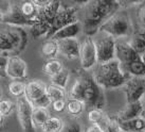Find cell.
<instances>
[{
    "label": "cell",
    "mask_w": 145,
    "mask_h": 132,
    "mask_svg": "<svg viewBox=\"0 0 145 132\" xmlns=\"http://www.w3.org/2000/svg\"><path fill=\"white\" fill-rule=\"evenodd\" d=\"M59 45V54L68 60H80L81 54V45L78 38H69L58 42Z\"/></svg>",
    "instance_id": "cell-14"
},
{
    "label": "cell",
    "mask_w": 145,
    "mask_h": 132,
    "mask_svg": "<svg viewBox=\"0 0 145 132\" xmlns=\"http://www.w3.org/2000/svg\"><path fill=\"white\" fill-rule=\"evenodd\" d=\"M33 2L35 3V5H36L37 8L42 10V9L46 8L51 2V0H33Z\"/></svg>",
    "instance_id": "cell-40"
},
{
    "label": "cell",
    "mask_w": 145,
    "mask_h": 132,
    "mask_svg": "<svg viewBox=\"0 0 145 132\" xmlns=\"http://www.w3.org/2000/svg\"><path fill=\"white\" fill-rule=\"evenodd\" d=\"M28 42V35L24 29L14 27L0 32V53L7 56H17L22 51Z\"/></svg>",
    "instance_id": "cell-4"
},
{
    "label": "cell",
    "mask_w": 145,
    "mask_h": 132,
    "mask_svg": "<svg viewBox=\"0 0 145 132\" xmlns=\"http://www.w3.org/2000/svg\"><path fill=\"white\" fill-rule=\"evenodd\" d=\"M0 77H2V78H4V77H8V76H7V72H3L1 68H0Z\"/></svg>",
    "instance_id": "cell-45"
},
{
    "label": "cell",
    "mask_w": 145,
    "mask_h": 132,
    "mask_svg": "<svg viewBox=\"0 0 145 132\" xmlns=\"http://www.w3.org/2000/svg\"><path fill=\"white\" fill-rule=\"evenodd\" d=\"M51 108L54 112L56 113H63L67 109V100H57L53 101L51 103Z\"/></svg>",
    "instance_id": "cell-38"
},
{
    "label": "cell",
    "mask_w": 145,
    "mask_h": 132,
    "mask_svg": "<svg viewBox=\"0 0 145 132\" xmlns=\"http://www.w3.org/2000/svg\"><path fill=\"white\" fill-rule=\"evenodd\" d=\"M4 17H5V11L0 8V24L4 23Z\"/></svg>",
    "instance_id": "cell-42"
},
{
    "label": "cell",
    "mask_w": 145,
    "mask_h": 132,
    "mask_svg": "<svg viewBox=\"0 0 145 132\" xmlns=\"http://www.w3.org/2000/svg\"><path fill=\"white\" fill-rule=\"evenodd\" d=\"M51 103H52V101H51V99L49 98V96L47 94L44 95L42 97H40L39 99H37L36 101L32 102L34 108H42V109H48L51 105Z\"/></svg>",
    "instance_id": "cell-37"
},
{
    "label": "cell",
    "mask_w": 145,
    "mask_h": 132,
    "mask_svg": "<svg viewBox=\"0 0 145 132\" xmlns=\"http://www.w3.org/2000/svg\"><path fill=\"white\" fill-rule=\"evenodd\" d=\"M77 11H78V9L75 5H67V7L63 5L61 9L59 10V12H58V14L55 17V19L53 20L51 30H50V33L48 34L47 38L48 40L51 38L61 29L73 24V23L78 21V19H77Z\"/></svg>",
    "instance_id": "cell-8"
},
{
    "label": "cell",
    "mask_w": 145,
    "mask_h": 132,
    "mask_svg": "<svg viewBox=\"0 0 145 132\" xmlns=\"http://www.w3.org/2000/svg\"><path fill=\"white\" fill-rule=\"evenodd\" d=\"M20 10L24 17H27L29 20L36 21L40 17V9H38L33 2V0L24 1L20 3Z\"/></svg>",
    "instance_id": "cell-21"
},
{
    "label": "cell",
    "mask_w": 145,
    "mask_h": 132,
    "mask_svg": "<svg viewBox=\"0 0 145 132\" xmlns=\"http://www.w3.org/2000/svg\"><path fill=\"white\" fill-rule=\"evenodd\" d=\"M50 80H51V84L66 90L68 86L69 80H70V72L67 68H64L59 74H57L56 76L50 78Z\"/></svg>",
    "instance_id": "cell-31"
},
{
    "label": "cell",
    "mask_w": 145,
    "mask_h": 132,
    "mask_svg": "<svg viewBox=\"0 0 145 132\" xmlns=\"http://www.w3.org/2000/svg\"><path fill=\"white\" fill-rule=\"evenodd\" d=\"M33 110L32 102L25 96L16 99L17 115L24 132H37V128L33 124Z\"/></svg>",
    "instance_id": "cell-7"
},
{
    "label": "cell",
    "mask_w": 145,
    "mask_h": 132,
    "mask_svg": "<svg viewBox=\"0 0 145 132\" xmlns=\"http://www.w3.org/2000/svg\"><path fill=\"white\" fill-rule=\"evenodd\" d=\"M41 54L47 59H56V56L59 54V45L58 42L54 40H47L41 46Z\"/></svg>",
    "instance_id": "cell-23"
},
{
    "label": "cell",
    "mask_w": 145,
    "mask_h": 132,
    "mask_svg": "<svg viewBox=\"0 0 145 132\" xmlns=\"http://www.w3.org/2000/svg\"><path fill=\"white\" fill-rule=\"evenodd\" d=\"M142 101H143V103L145 104V93H144V96H143V98H142Z\"/></svg>",
    "instance_id": "cell-47"
},
{
    "label": "cell",
    "mask_w": 145,
    "mask_h": 132,
    "mask_svg": "<svg viewBox=\"0 0 145 132\" xmlns=\"http://www.w3.org/2000/svg\"><path fill=\"white\" fill-rule=\"evenodd\" d=\"M64 65L61 63V61L57 60V59H51V60H47L44 62V66H42V72L49 76L50 78L56 76L57 74L64 69Z\"/></svg>",
    "instance_id": "cell-27"
},
{
    "label": "cell",
    "mask_w": 145,
    "mask_h": 132,
    "mask_svg": "<svg viewBox=\"0 0 145 132\" xmlns=\"http://www.w3.org/2000/svg\"><path fill=\"white\" fill-rule=\"evenodd\" d=\"M65 121L58 116H51L42 127V132H61Z\"/></svg>",
    "instance_id": "cell-30"
},
{
    "label": "cell",
    "mask_w": 145,
    "mask_h": 132,
    "mask_svg": "<svg viewBox=\"0 0 145 132\" xmlns=\"http://www.w3.org/2000/svg\"><path fill=\"white\" fill-rule=\"evenodd\" d=\"M116 56L122 66H125L133 61L140 59V54L135 51V49L129 45L128 40H118Z\"/></svg>",
    "instance_id": "cell-13"
},
{
    "label": "cell",
    "mask_w": 145,
    "mask_h": 132,
    "mask_svg": "<svg viewBox=\"0 0 145 132\" xmlns=\"http://www.w3.org/2000/svg\"><path fill=\"white\" fill-rule=\"evenodd\" d=\"M122 68L130 77H145V63L142 62L141 59L133 61L125 66H122Z\"/></svg>",
    "instance_id": "cell-24"
},
{
    "label": "cell",
    "mask_w": 145,
    "mask_h": 132,
    "mask_svg": "<svg viewBox=\"0 0 145 132\" xmlns=\"http://www.w3.org/2000/svg\"><path fill=\"white\" fill-rule=\"evenodd\" d=\"M85 132H104L103 129L97 125H90L88 128L85 130Z\"/></svg>",
    "instance_id": "cell-41"
},
{
    "label": "cell",
    "mask_w": 145,
    "mask_h": 132,
    "mask_svg": "<svg viewBox=\"0 0 145 132\" xmlns=\"http://www.w3.org/2000/svg\"><path fill=\"white\" fill-rule=\"evenodd\" d=\"M144 109L145 104L143 103V101L126 103L124 109L118 113L117 117L114 119L117 121H127V120L135 119L137 117H141Z\"/></svg>",
    "instance_id": "cell-15"
},
{
    "label": "cell",
    "mask_w": 145,
    "mask_h": 132,
    "mask_svg": "<svg viewBox=\"0 0 145 132\" xmlns=\"http://www.w3.org/2000/svg\"><path fill=\"white\" fill-rule=\"evenodd\" d=\"M88 120L91 125H97L100 127H103L104 124L107 121L109 116H107L104 113L103 110L99 109H90L88 111Z\"/></svg>",
    "instance_id": "cell-29"
},
{
    "label": "cell",
    "mask_w": 145,
    "mask_h": 132,
    "mask_svg": "<svg viewBox=\"0 0 145 132\" xmlns=\"http://www.w3.org/2000/svg\"><path fill=\"white\" fill-rule=\"evenodd\" d=\"M50 117H51V115H50L48 109L34 108V110H33V124L37 129H42V127L48 121Z\"/></svg>",
    "instance_id": "cell-28"
},
{
    "label": "cell",
    "mask_w": 145,
    "mask_h": 132,
    "mask_svg": "<svg viewBox=\"0 0 145 132\" xmlns=\"http://www.w3.org/2000/svg\"><path fill=\"white\" fill-rule=\"evenodd\" d=\"M117 1H92L87 2L86 5V15L83 21V31L87 36L93 37L100 32V28L108 19L119 11Z\"/></svg>",
    "instance_id": "cell-1"
},
{
    "label": "cell",
    "mask_w": 145,
    "mask_h": 132,
    "mask_svg": "<svg viewBox=\"0 0 145 132\" xmlns=\"http://www.w3.org/2000/svg\"><path fill=\"white\" fill-rule=\"evenodd\" d=\"M122 132H145V120L142 117L127 121H118Z\"/></svg>",
    "instance_id": "cell-19"
},
{
    "label": "cell",
    "mask_w": 145,
    "mask_h": 132,
    "mask_svg": "<svg viewBox=\"0 0 145 132\" xmlns=\"http://www.w3.org/2000/svg\"><path fill=\"white\" fill-rule=\"evenodd\" d=\"M102 129L104 132H122L119 123L114 118H110V117H108V119L102 127Z\"/></svg>",
    "instance_id": "cell-36"
},
{
    "label": "cell",
    "mask_w": 145,
    "mask_h": 132,
    "mask_svg": "<svg viewBox=\"0 0 145 132\" xmlns=\"http://www.w3.org/2000/svg\"><path fill=\"white\" fill-rule=\"evenodd\" d=\"M87 109L84 101L76 99H68L67 100V109L66 111L72 118H77L85 112Z\"/></svg>",
    "instance_id": "cell-26"
},
{
    "label": "cell",
    "mask_w": 145,
    "mask_h": 132,
    "mask_svg": "<svg viewBox=\"0 0 145 132\" xmlns=\"http://www.w3.org/2000/svg\"><path fill=\"white\" fill-rule=\"evenodd\" d=\"M140 59L142 60V62H143V63H145V50L142 52L141 54H140Z\"/></svg>",
    "instance_id": "cell-44"
},
{
    "label": "cell",
    "mask_w": 145,
    "mask_h": 132,
    "mask_svg": "<svg viewBox=\"0 0 145 132\" xmlns=\"http://www.w3.org/2000/svg\"><path fill=\"white\" fill-rule=\"evenodd\" d=\"M92 76L103 90H117L123 88L130 78L128 74L124 72L121 63L117 59L105 64L97 65Z\"/></svg>",
    "instance_id": "cell-2"
},
{
    "label": "cell",
    "mask_w": 145,
    "mask_h": 132,
    "mask_svg": "<svg viewBox=\"0 0 145 132\" xmlns=\"http://www.w3.org/2000/svg\"><path fill=\"white\" fill-rule=\"evenodd\" d=\"M85 82L84 99L86 107L90 109L103 110L106 104L104 90L95 82L92 75H82Z\"/></svg>",
    "instance_id": "cell-5"
},
{
    "label": "cell",
    "mask_w": 145,
    "mask_h": 132,
    "mask_svg": "<svg viewBox=\"0 0 145 132\" xmlns=\"http://www.w3.org/2000/svg\"><path fill=\"white\" fill-rule=\"evenodd\" d=\"M47 94V84L41 80H30L25 82V97L31 102L36 101Z\"/></svg>",
    "instance_id": "cell-16"
},
{
    "label": "cell",
    "mask_w": 145,
    "mask_h": 132,
    "mask_svg": "<svg viewBox=\"0 0 145 132\" xmlns=\"http://www.w3.org/2000/svg\"><path fill=\"white\" fill-rule=\"evenodd\" d=\"M127 103L142 101L145 93V77H130L123 86Z\"/></svg>",
    "instance_id": "cell-10"
},
{
    "label": "cell",
    "mask_w": 145,
    "mask_h": 132,
    "mask_svg": "<svg viewBox=\"0 0 145 132\" xmlns=\"http://www.w3.org/2000/svg\"><path fill=\"white\" fill-rule=\"evenodd\" d=\"M4 119H5V117H4V116L1 114V112H0V129H1V127H2V126H3Z\"/></svg>",
    "instance_id": "cell-43"
},
{
    "label": "cell",
    "mask_w": 145,
    "mask_h": 132,
    "mask_svg": "<svg viewBox=\"0 0 145 132\" xmlns=\"http://www.w3.org/2000/svg\"><path fill=\"white\" fill-rule=\"evenodd\" d=\"M93 40L97 47V65L108 63L110 61L116 60V48L118 40L105 32H99L93 36Z\"/></svg>",
    "instance_id": "cell-6"
},
{
    "label": "cell",
    "mask_w": 145,
    "mask_h": 132,
    "mask_svg": "<svg viewBox=\"0 0 145 132\" xmlns=\"http://www.w3.org/2000/svg\"><path fill=\"white\" fill-rule=\"evenodd\" d=\"M61 1H55V0H51V2L40 10V17L46 21H48L49 24L52 26L53 20L55 19L56 15L58 14L59 10L61 9Z\"/></svg>",
    "instance_id": "cell-18"
},
{
    "label": "cell",
    "mask_w": 145,
    "mask_h": 132,
    "mask_svg": "<svg viewBox=\"0 0 145 132\" xmlns=\"http://www.w3.org/2000/svg\"><path fill=\"white\" fill-rule=\"evenodd\" d=\"M7 76L13 81H24L28 78V65L18 56H8Z\"/></svg>",
    "instance_id": "cell-11"
},
{
    "label": "cell",
    "mask_w": 145,
    "mask_h": 132,
    "mask_svg": "<svg viewBox=\"0 0 145 132\" xmlns=\"http://www.w3.org/2000/svg\"><path fill=\"white\" fill-rule=\"evenodd\" d=\"M51 30V25L49 24L48 21H46L42 19L41 17H39L35 24L31 27V34H32L33 38H39V37H46L50 33Z\"/></svg>",
    "instance_id": "cell-20"
},
{
    "label": "cell",
    "mask_w": 145,
    "mask_h": 132,
    "mask_svg": "<svg viewBox=\"0 0 145 132\" xmlns=\"http://www.w3.org/2000/svg\"><path fill=\"white\" fill-rule=\"evenodd\" d=\"M47 95L53 102V101H57V100H66L67 93L64 88L55 86L53 84H49L47 85Z\"/></svg>",
    "instance_id": "cell-32"
},
{
    "label": "cell",
    "mask_w": 145,
    "mask_h": 132,
    "mask_svg": "<svg viewBox=\"0 0 145 132\" xmlns=\"http://www.w3.org/2000/svg\"><path fill=\"white\" fill-rule=\"evenodd\" d=\"M61 132H84L83 126L75 118H71L65 121L64 128Z\"/></svg>",
    "instance_id": "cell-35"
},
{
    "label": "cell",
    "mask_w": 145,
    "mask_h": 132,
    "mask_svg": "<svg viewBox=\"0 0 145 132\" xmlns=\"http://www.w3.org/2000/svg\"><path fill=\"white\" fill-rule=\"evenodd\" d=\"M16 109V103L10 98H1L0 99V112L4 117H8L14 112Z\"/></svg>",
    "instance_id": "cell-34"
},
{
    "label": "cell",
    "mask_w": 145,
    "mask_h": 132,
    "mask_svg": "<svg viewBox=\"0 0 145 132\" xmlns=\"http://www.w3.org/2000/svg\"><path fill=\"white\" fill-rule=\"evenodd\" d=\"M80 63L81 67L85 72L97 66V52L94 44L93 37L86 36L81 45V54H80Z\"/></svg>",
    "instance_id": "cell-9"
},
{
    "label": "cell",
    "mask_w": 145,
    "mask_h": 132,
    "mask_svg": "<svg viewBox=\"0 0 145 132\" xmlns=\"http://www.w3.org/2000/svg\"><path fill=\"white\" fill-rule=\"evenodd\" d=\"M8 91L11 95L16 99L25 96V82L24 81H12L8 83Z\"/></svg>",
    "instance_id": "cell-33"
},
{
    "label": "cell",
    "mask_w": 145,
    "mask_h": 132,
    "mask_svg": "<svg viewBox=\"0 0 145 132\" xmlns=\"http://www.w3.org/2000/svg\"><path fill=\"white\" fill-rule=\"evenodd\" d=\"M138 20L142 28L145 29V3L141 4L138 9Z\"/></svg>",
    "instance_id": "cell-39"
},
{
    "label": "cell",
    "mask_w": 145,
    "mask_h": 132,
    "mask_svg": "<svg viewBox=\"0 0 145 132\" xmlns=\"http://www.w3.org/2000/svg\"><path fill=\"white\" fill-rule=\"evenodd\" d=\"M128 43L135 49V51L141 54L145 50V29L135 31L133 35L129 37Z\"/></svg>",
    "instance_id": "cell-22"
},
{
    "label": "cell",
    "mask_w": 145,
    "mask_h": 132,
    "mask_svg": "<svg viewBox=\"0 0 145 132\" xmlns=\"http://www.w3.org/2000/svg\"><path fill=\"white\" fill-rule=\"evenodd\" d=\"M84 92H85V82L83 77L80 76L75 81L73 82L71 88L68 92L69 99H76L83 101L84 99Z\"/></svg>",
    "instance_id": "cell-25"
},
{
    "label": "cell",
    "mask_w": 145,
    "mask_h": 132,
    "mask_svg": "<svg viewBox=\"0 0 145 132\" xmlns=\"http://www.w3.org/2000/svg\"><path fill=\"white\" fill-rule=\"evenodd\" d=\"M37 21V20H36ZM36 21L29 20L27 17H24L20 10V5H10L8 9L5 11V17H4V24L13 26V27H32Z\"/></svg>",
    "instance_id": "cell-12"
},
{
    "label": "cell",
    "mask_w": 145,
    "mask_h": 132,
    "mask_svg": "<svg viewBox=\"0 0 145 132\" xmlns=\"http://www.w3.org/2000/svg\"><path fill=\"white\" fill-rule=\"evenodd\" d=\"M82 31H83V23L78 20L76 23H73V24L69 25L67 27L61 29L59 31H57L51 37V40L59 42V40H69V38H77V36L80 35V33Z\"/></svg>",
    "instance_id": "cell-17"
},
{
    "label": "cell",
    "mask_w": 145,
    "mask_h": 132,
    "mask_svg": "<svg viewBox=\"0 0 145 132\" xmlns=\"http://www.w3.org/2000/svg\"><path fill=\"white\" fill-rule=\"evenodd\" d=\"M100 32H105L114 37L116 40H120L126 37L129 38L135 32V30L129 14L120 10L103 23L100 28Z\"/></svg>",
    "instance_id": "cell-3"
},
{
    "label": "cell",
    "mask_w": 145,
    "mask_h": 132,
    "mask_svg": "<svg viewBox=\"0 0 145 132\" xmlns=\"http://www.w3.org/2000/svg\"><path fill=\"white\" fill-rule=\"evenodd\" d=\"M141 117L145 120V109H144V111H143V113H142V116H141Z\"/></svg>",
    "instance_id": "cell-46"
}]
</instances>
